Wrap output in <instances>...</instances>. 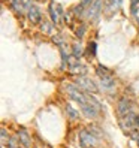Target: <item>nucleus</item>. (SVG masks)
Wrapping results in <instances>:
<instances>
[{
  "instance_id": "nucleus-1",
  "label": "nucleus",
  "mask_w": 139,
  "mask_h": 148,
  "mask_svg": "<svg viewBox=\"0 0 139 148\" xmlns=\"http://www.w3.org/2000/svg\"><path fill=\"white\" fill-rule=\"evenodd\" d=\"M96 75L99 78L100 81V87L105 91H112L115 88V75L114 72L111 71V69H108L106 66H102V64H97L96 66Z\"/></svg>"
},
{
  "instance_id": "nucleus-2",
  "label": "nucleus",
  "mask_w": 139,
  "mask_h": 148,
  "mask_svg": "<svg viewBox=\"0 0 139 148\" xmlns=\"http://www.w3.org/2000/svg\"><path fill=\"white\" fill-rule=\"evenodd\" d=\"M120 126L123 129V132L132 136L135 132H139V114L135 111H132L130 114H127L123 118H118Z\"/></svg>"
},
{
  "instance_id": "nucleus-3",
  "label": "nucleus",
  "mask_w": 139,
  "mask_h": 148,
  "mask_svg": "<svg viewBox=\"0 0 139 148\" xmlns=\"http://www.w3.org/2000/svg\"><path fill=\"white\" fill-rule=\"evenodd\" d=\"M78 144L81 148H99V136L90 129H81L78 132Z\"/></svg>"
},
{
  "instance_id": "nucleus-4",
  "label": "nucleus",
  "mask_w": 139,
  "mask_h": 148,
  "mask_svg": "<svg viewBox=\"0 0 139 148\" xmlns=\"http://www.w3.org/2000/svg\"><path fill=\"white\" fill-rule=\"evenodd\" d=\"M73 84L78 87V88H81L82 91H87V93H91V94H96L99 91V87L97 84L94 82L91 78H87L85 75H79V76H75L73 79Z\"/></svg>"
},
{
  "instance_id": "nucleus-5",
  "label": "nucleus",
  "mask_w": 139,
  "mask_h": 148,
  "mask_svg": "<svg viewBox=\"0 0 139 148\" xmlns=\"http://www.w3.org/2000/svg\"><path fill=\"white\" fill-rule=\"evenodd\" d=\"M133 109V102L132 99H129L127 96H123V97H120L118 102H117V106H115V112H117V117L118 118H123L126 117L127 114H130Z\"/></svg>"
},
{
  "instance_id": "nucleus-6",
  "label": "nucleus",
  "mask_w": 139,
  "mask_h": 148,
  "mask_svg": "<svg viewBox=\"0 0 139 148\" xmlns=\"http://www.w3.org/2000/svg\"><path fill=\"white\" fill-rule=\"evenodd\" d=\"M16 139H18V142L21 144L23 148H30L31 147V136H30L27 129L20 127L16 130Z\"/></svg>"
},
{
  "instance_id": "nucleus-7",
  "label": "nucleus",
  "mask_w": 139,
  "mask_h": 148,
  "mask_svg": "<svg viewBox=\"0 0 139 148\" xmlns=\"http://www.w3.org/2000/svg\"><path fill=\"white\" fill-rule=\"evenodd\" d=\"M100 5H102L100 0H96V2L90 3V5H88V9H87V12H85V15L88 16L90 20H91V18H96V16L99 15V12H100V9H102Z\"/></svg>"
},
{
  "instance_id": "nucleus-8",
  "label": "nucleus",
  "mask_w": 139,
  "mask_h": 148,
  "mask_svg": "<svg viewBox=\"0 0 139 148\" xmlns=\"http://www.w3.org/2000/svg\"><path fill=\"white\" fill-rule=\"evenodd\" d=\"M27 16H29V20L33 23V24H38V23H40V20H42V15H40V11L38 9L36 6H30L29 8V12H27Z\"/></svg>"
},
{
  "instance_id": "nucleus-9",
  "label": "nucleus",
  "mask_w": 139,
  "mask_h": 148,
  "mask_svg": "<svg viewBox=\"0 0 139 148\" xmlns=\"http://www.w3.org/2000/svg\"><path fill=\"white\" fill-rule=\"evenodd\" d=\"M11 5L18 14H23L25 9H29V8L31 6L27 0H11Z\"/></svg>"
},
{
  "instance_id": "nucleus-10",
  "label": "nucleus",
  "mask_w": 139,
  "mask_h": 148,
  "mask_svg": "<svg viewBox=\"0 0 139 148\" xmlns=\"http://www.w3.org/2000/svg\"><path fill=\"white\" fill-rule=\"evenodd\" d=\"M60 12H62V9H60L58 5H55V3H51V5H49L51 21H53L54 24H58V23H60Z\"/></svg>"
},
{
  "instance_id": "nucleus-11",
  "label": "nucleus",
  "mask_w": 139,
  "mask_h": 148,
  "mask_svg": "<svg viewBox=\"0 0 139 148\" xmlns=\"http://www.w3.org/2000/svg\"><path fill=\"white\" fill-rule=\"evenodd\" d=\"M64 111H66V115H67V118H71V120H73V121L79 120V111L75 109V108L71 105V103H66Z\"/></svg>"
},
{
  "instance_id": "nucleus-12",
  "label": "nucleus",
  "mask_w": 139,
  "mask_h": 148,
  "mask_svg": "<svg viewBox=\"0 0 139 148\" xmlns=\"http://www.w3.org/2000/svg\"><path fill=\"white\" fill-rule=\"evenodd\" d=\"M85 54L88 56L90 58L91 57H96V54H97V43L94 42V40H91L88 45H87V51H85Z\"/></svg>"
},
{
  "instance_id": "nucleus-13",
  "label": "nucleus",
  "mask_w": 139,
  "mask_h": 148,
  "mask_svg": "<svg viewBox=\"0 0 139 148\" xmlns=\"http://www.w3.org/2000/svg\"><path fill=\"white\" fill-rule=\"evenodd\" d=\"M71 53H72V56L76 58V60H79L81 57H82V48L79 47V43H73L72 45V48H71Z\"/></svg>"
},
{
  "instance_id": "nucleus-14",
  "label": "nucleus",
  "mask_w": 139,
  "mask_h": 148,
  "mask_svg": "<svg viewBox=\"0 0 139 148\" xmlns=\"http://www.w3.org/2000/svg\"><path fill=\"white\" fill-rule=\"evenodd\" d=\"M84 33H85V27H84V25H81V27H78V30H76V36L82 38V36H84Z\"/></svg>"
},
{
  "instance_id": "nucleus-15",
  "label": "nucleus",
  "mask_w": 139,
  "mask_h": 148,
  "mask_svg": "<svg viewBox=\"0 0 139 148\" xmlns=\"http://www.w3.org/2000/svg\"><path fill=\"white\" fill-rule=\"evenodd\" d=\"M132 138L136 141V144H138V148H139V132H135L133 135H132Z\"/></svg>"
}]
</instances>
